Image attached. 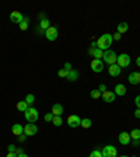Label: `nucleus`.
<instances>
[{"instance_id": "6", "label": "nucleus", "mask_w": 140, "mask_h": 157, "mask_svg": "<svg viewBox=\"0 0 140 157\" xmlns=\"http://www.w3.org/2000/svg\"><path fill=\"white\" fill-rule=\"evenodd\" d=\"M45 37H46L48 41H56L57 35H59V31H57L56 27H49L46 31H45V34H43Z\"/></svg>"}, {"instance_id": "37", "label": "nucleus", "mask_w": 140, "mask_h": 157, "mask_svg": "<svg viewBox=\"0 0 140 157\" xmlns=\"http://www.w3.org/2000/svg\"><path fill=\"white\" fill-rule=\"evenodd\" d=\"M134 118H140V110L139 108H136V111H134Z\"/></svg>"}, {"instance_id": "19", "label": "nucleus", "mask_w": 140, "mask_h": 157, "mask_svg": "<svg viewBox=\"0 0 140 157\" xmlns=\"http://www.w3.org/2000/svg\"><path fill=\"white\" fill-rule=\"evenodd\" d=\"M69 81H76L77 79H79V72L77 70H72L67 73V77H66Z\"/></svg>"}, {"instance_id": "1", "label": "nucleus", "mask_w": 140, "mask_h": 157, "mask_svg": "<svg viewBox=\"0 0 140 157\" xmlns=\"http://www.w3.org/2000/svg\"><path fill=\"white\" fill-rule=\"evenodd\" d=\"M112 35L111 34H104V35H101L100 38H98L97 41V48L101 50H108L109 49V47L112 45Z\"/></svg>"}, {"instance_id": "3", "label": "nucleus", "mask_w": 140, "mask_h": 157, "mask_svg": "<svg viewBox=\"0 0 140 157\" xmlns=\"http://www.w3.org/2000/svg\"><path fill=\"white\" fill-rule=\"evenodd\" d=\"M104 62H105V63H108L111 66V65H115L116 63V59H118V55L115 54V50H105V52H104Z\"/></svg>"}, {"instance_id": "47", "label": "nucleus", "mask_w": 140, "mask_h": 157, "mask_svg": "<svg viewBox=\"0 0 140 157\" xmlns=\"http://www.w3.org/2000/svg\"><path fill=\"white\" fill-rule=\"evenodd\" d=\"M139 87H140V84H139Z\"/></svg>"}, {"instance_id": "34", "label": "nucleus", "mask_w": 140, "mask_h": 157, "mask_svg": "<svg viewBox=\"0 0 140 157\" xmlns=\"http://www.w3.org/2000/svg\"><path fill=\"white\" fill-rule=\"evenodd\" d=\"M120 37H122V35H120L119 32H116V34H115V35H112V38H113V39H115V41H119V39H120Z\"/></svg>"}, {"instance_id": "23", "label": "nucleus", "mask_w": 140, "mask_h": 157, "mask_svg": "<svg viewBox=\"0 0 140 157\" xmlns=\"http://www.w3.org/2000/svg\"><path fill=\"white\" fill-rule=\"evenodd\" d=\"M93 56H94V59H102L104 58V50H101V49H98V48H95L94 49V54H93Z\"/></svg>"}, {"instance_id": "2", "label": "nucleus", "mask_w": 140, "mask_h": 157, "mask_svg": "<svg viewBox=\"0 0 140 157\" xmlns=\"http://www.w3.org/2000/svg\"><path fill=\"white\" fill-rule=\"evenodd\" d=\"M24 115H25V119L28 121V124H34V122H37V121H38L39 112L37 111V108L30 107L27 111H25V112H24Z\"/></svg>"}, {"instance_id": "9", "label": "nucleus", "mask_w": 140, "mask_h": 157, "mask_svg": "<svg viewBox=\"0 0 140 157\" xmlns=\"http://www.w3.org/2000/svg\"><path fill=\"white\" fill-rule=\"evenodd\" d=\"M67 125H69L70 128H77L81 125V119L79 115H70L69 118H67Z\"/></svg>"}, {"instance_id": "42", "label": "nucleus", "mask_w": 140, "mask_h": 157, "mask_svg": "<svg viewBox=\"0 0 140 157\" xmlns=\"http://www.w3.org/2000/svg\"><path fill=\"white\" fill-rule=\"evenodd\" d=\"M136 65H137V66L140 67V56H139V58H137V59H136Z\"/></svg>"}, {"instance_id": "18", "label": "nucleus", "mask_w": 140, "mask_h": 157, "mask_svg": "<svg viewBox=\"0 0 140 157\" xmlns=\"http://www.w3.org/2000/svg\"><path fill=\"white\" fill-rule=\"evenodd\" d=\"M16 108L18 111H21V112H25V111H27L30 107H28V104L25 103V100H24V101H18V103H17V105H16Z\"/></svg>"}, {"instance_id": "21", "label": "nucleus", "mask_w": 140, "mask_h": 157, "mask_svg": "<svg viewBox=\"0 0 140 157\" xmlns=\"http://www.w3.org/2000/svg\"><path fill=\"white\" fill-rule=\"evenodd\" d=\"M129 135L132 140H140V129H133Z\"/></svg>"}, {"instance_id": "11", "label": "nucleus", "mask_w": 140, "mask_h": 157, "mask_svg": "<svg viewBox=\"0 0 140 157\" xmlns=\"http://www.w3.org/2000/svg\"><path fill=\"white\" fill-rule=\"evenodd\" d=\"M118 139H119V143L123 144V146H127V144L130 143V135L127 133V132H120L119 136H118Z\"/></svg>"}, {"instance_id": "10", "label": "nucleus", "mask_w": 140, "mask_h": 157, "mask_svg": "<svg viewBox=\"0 0 140 157\" xmlns=\"http://www.w3.org/2000/svg\"><path fill=\"white\" fill-rule=\"evenodd\" d=\"M23 20H24V17H23V14H21L20 11H11V14H10V21L11 23L18 24V25H20Z\"/></svg>"}, {"instance_id": "24", "label": "nucleus", "mask_w": 140, "mask_h": 157, "mask_svg": "<svg viewBox=\"0 0 140 157\" xmlns=\"http://www.w3.org/2000/svg\"><path fill=\"white\" fill-rule=\"evenodd\" d=\"M101 94H102V93H101L100 90H93V91L90 93V97L94 98V100H98V98L101 97Z\"/></svg>"}, {"instance_id": "40", "label": "nucleus", "mask_w": 140, "mask_h": 157, "mask_svg": "<svg viewBox=\"0 0 140 157\" xmlns=\"http://www.w3.org/2000/svg\"><path fill=\"white\" fill-rule=\"evenodd\" d=\"M6 157H17V154L16 153H7Z\"/></svg>"}, {"instance_id": "25", "label": "nucleus", "mask_w": 140, "mask_h": 157, "mask_svg": "<svg viewBox=\"0 0 140 157\" xmlns=\"http://www.w3.org/2000/svg\"><path fill=\"white\" fill-rule=\"evenodd\" d=\"M34 101H35V97H34V94H28L27 97H25V103L28 104V107H31V105H32Z\"/></svg>"}, {"instance_id": "8", "label": "nucleus", "mask_w": 140, "mask_h": 157, "mask_svg": "<svg viewBox=\"0 0 140 157\" xmlns=\"http://www.w3.org/2000/svg\"><path fill=\"white\" fill-rule=\"evenodd\" d=\"M38 132V126L35 124H27L25 128H24V135L25 136H34V135H37Z\"/></svg>"}, {"instance_id": "26", "label": "nucleus", "mask_w": 140, "mask_h": 157, "mask_svg": "<svg viewBox=\"0 0 140 157\" xmlns=\"http://www.w3.org/2000/svg\"><path fill=\"white\" fill-rule=\"evenodd\" d=\"M52 124H53L55 126H60V125L63 124V121H62V118H60V117H53V121H52Z\"/></svg>"}, {"instance_id": "17", "label": "nucleus", "mask_w": 140, "mask_h": 157, "mask_svg": "<svg viewBox=\"0 0 140 157\" xmlns=\"http://www.w3.org/2000/svg\"><path fill=\"white\" fill-rule=\"evenodd\" d=\"M113 93H115V95H120V97H122V95H125V94H126V87H125L123 84H116V86H115V91H113Z\"/></svg>"}, {"instance_id": "14", "label": "nucleus", "mask_w": 140, "mask_h": 157, "mask_svg": "<svg viewBox=\"0 0 140 157\" xmlns=\"http://www.w3.org/2000/svg\"><path fill=\"white\" fill-rule=\"evenodd\" d=\"M120 70H122V69H120V67L118 66L116 63H115V65H111V66L108 67V72H109V74H111L112 77H118V76H119V74H120Z\"/></svg>"}, {"instance_id": "38", "label": "nucleus", "mask_w": 140, "mask_h": 157, "mask_svg": "<svg viewBox=\"0 0 140 157\" xmlns=\"http://www.w3.org/2000/svg\"><path fill=\"white\" fill-rule=\"evenodd\" d=\"M21 153H24L23 149H16V154H17V156H20Z\"/></svg>"}, {"instance_id": "13", "label": "nucleus", "mask_w": 140, "mask_h": 157, "mask_svg": "<svg viewBox=\"0 0 140 157\" xmlns=\"http://www.w3.org/2000/svg\"><path fill=\"white\" fill-rule=\"evenodd\" d=\"M127 80H129L130 84H140V72H133V73H130L129 77H127Z\"/></svg>"}, {"instance_id": "29", "label": "nucleus", "mask_w": 140, "mask_h": 157, "mask_svg": "<svg viewBox=\"0 0 140 157\" xmlns=\"http://www.w3.org/2000/svg\"><path fill=\"white\" fill-rule=\"evenodd\" d=\"M90 157H102V153H101V150H93L90 153Z\"/></svg>"}, {"instance_id": "12", "label": "nucleus", "mask_w": 140, "mask_h": 157, "mask_svg": "<svg viewBox=\"0 0 140 157\" xmlns=\"http://www.w3.org/2000/svg\"><path fill=\"white\" fill-rule=\"evenodd\" d=\"M101 97H102V100L105 101V103H113V101H115V93L107 90L101 94Z\"/></svg>"}, {"instance_id": "22", "label": "nucleus", "mask_w": 140, "mask_h": 157, "mask_svg": "<svg viewBox=\"0 0 140 157\" xmlns=\"http://www.w3.org/2000/svg\"><path fill=\"white\" fill-rule=\"evenodd\" d=\"M91 125H93V121L88 119V118H84V119H81V128H84V129H88V128H91Z\"/></svg>"}, {"instance_id": "20", "label": "nucleus", "mask_w": 140, "mask_h": 157, "mask_svg": "<svg viewBox=\"0 0 140 157\" xmlns=\"http://www.w3.org/2000/svg\"><path fill=\"white\" fill-rule=\"evenodd\" d=\"M129 30V25H127V23H120L118 24V32L122 35V34H125L126 31Z\"/></svg>"}, {"instance_id": "28", "label": "nucleus", "mask_w": 140, "mask_h": 157, "mask_svg": "<svg viewBox=\"0 0 140 157\" xmlns=\"http://www.w3.org/2000/svg\"><path fill=\"white\" fill-rule=\"evenodd\" d=\"M43 119L46 121V122H52V121H53V114H52V112H48V114H45Z\"/></svg>"}, {"instance_id": "30", "label": "nucleus", "mask_w": 140, "mask_h": 157, "mask_svg": "<svg viewBox=\"0 0 140 157\" xmlns=\"http://www.w3.org/2000/svg\"><path fill=\"white\" fill-rule=\"evenodd\" d=\"M67 73H69V72H66L64 69H60V70L57 72V76H59V77H64V79H66V77H67Z\"/></svg>"}, {"instance_id": "16", "label": "nucleus", "mask_w": 140, "mask_h": 157, "mask_svg": "<svg viewBox=\"0 0 140 157\" xmlns=\"http://www.w3.org/2000/svg\"><path fill=\"white\" fill-rule=\"evenodd\" d=\"M11 132H13V135H16V136H20V135L24 133V126L20 124H14L13 128H11Z\"/></svg>"}, {"instance_id": "45", "label": "nucleus", "mask_w": 140, "mask_h": 157, "mask_svg": "<svg viewBox=\"0 0 140 157\" xmlns=\"http://www.w3.org/2000/svg\"><path fill=\"white\" fill-rule=\"evenodd\" d=\"M139 146H140V140H139Z\"/></svg>"}, {"instance_id": "36", "label": "nucleus", "mask_w": 140, "mask_h": 157, "mask_svg": "<svg viewBox=\"0 0 140 157\" xmlns=\"http://www.w3.org/2000/svg\"><path fill=\"white\" fill-rule=\"evenodd\" d=\"M98 90H100L101 93H104V91H107V87H105V84H101V86L98 87Z\"/></svg>"}, {"instance_id": "35", "label": "nucleus", "mask_w": 140, "mask_h": 157, "mask_svg": "<svg viewBox=\"0 0 140 157\" xmlns=\"http://www.w3.org/2000/svg\"><path fill=\"white\" fill-rule=\"evenodd\" d=\"M25 137H27V136H25V135H20V136H18V142H21V143H23V142H25Z\"/></svg>"}, {"instance_id": "44", "label": "nucleus", "mask_w": 140, "mask_h": 157, "mask_svg": "<svg viewBox=\"0 0 140 157\" xmlns=\"http://www.w3.org/2000/svg\"><path fill=\"white\" fill-rule=\"evenodd\" d=\"M120 157H127V156H120Z\"/></svg>"}, {"instance_id": "31", "label": "nucleus", "mask_w": 140, "mask_h": 157, "mask_svg": "<svg viewBox=\"0 0 140 157\" xmlns=\"http://www.w3.org/2000/svg\"><path fill=\"white\" fill-rule=\"evenodd\" d=\"M63 69H64V70H66V72H72V70H73V69H72V65H70L69 62H67V63H64Z\"/></svg>"}, {"instance_id": "27", "label": "nucleus", "mask_w": 140, "mask_h": 157, "mask_svg": "<svg viewBox=\"0 0 140 157\" xmlns=\"http://www.w3.org/2000/svg\"><path fill=\"white\" fill-rule=\"evenodd\" d=\"M28 21H30V20H28V18H24V20L21 21V24H20V28H21V30H23V31H25V30H27V28H28Z\"/></svg>"}, {"instance_id": "4", "label": "nucleus", "mask_w": 140, "mask_h": 157, "mask_svg": "<svg viewBox=\"0 0 140 157\" xmlns=\"http://www.w3.org/2000/svg\"><path fill=\"white\" fill-rule=\"evenodd\" d=\"M116 65L122 69V67H127L130 65V56L127 54H122V55H118V59H116Z\"/></svg>"}, {"instance_id": "39", "label": "nucleus", "mask_w": 140, "mask_h": 157, "mask_svg": "<svg viewBox=\"0 0 140 157\" xmlns=\"http://www.w3.org/2000/svg\"><path fill=\"white\" fill-rule=\"evenodd\" d=\"M39 18H41V21H42V20H46V16H45L43 13H41L39 14Z\"/></svg>"}, {"instance_id": "33", "label": "nucleus", "mask_w": 140, "mask_h": 157, "mask_svg": "<svg viewBox=\"0 0 140 157\" xmlns=\"http://www.w3.org/2000/svg\"><path fill=\"white\" fill-rule=\"evenodd\" d=\"M134 104H136V107L140 110V95H137V97L134 98Z\"/></svg>"}, {"instance_id": "46", "label": "nucleus", "mask_w": 140, "mask_h": 157, "mask_svg": "<svg viewBox=\"0 0 140 157\" xmlns=\"http://www.w3.org/2000/svg\"><path fill=\"white\" fill-rule=\"evenodd\" d=\"M132 157H136V156H132Z\"/></svg>"}, {"instance_id": "41", "label": "nucleus", "mask_w": 140, "mask_h": 157, "mask_svg": "<svg viewBox=\"0 0 140 157\" xmlns=\"http://www.w3.org/2000/svg\"><path fill=\"white\" fill-rule=\"evenodd\" d=\"M130 142H132L133 146H139V140H130Z\"/></svg>"}, {"instance_id": "15", "label": "nucleus", "mask_w": 140, "mask_h": 157, "mask_svg": "<svg viewBox=\"0 0 140 157\" xmlns=\"http://www.w3.org/2000/svg\"><path fill=\"white\" fill-rule=\"evenodd\" d=\"M53 117H60V115L63 114V107L60 105V104H53L52 105V111H50Z\"/></svg>"}, {"instance_id": "32", "label": "nucleus", "mask_w": 140, "mask_h": 157, "mask_svg": "<svg viewBox=\"0 0 140 157\" xmlns=\"http://www.w3.org/2000/svg\"><path fill=\"white\" fill-rule=\"evenodd\" d=\"M7 149H9V153H16L17 147L14 146V144H9V147H7Z\"/></svg>"}, {"instance_id": "7", "label": "nucleus", "mask_w": 140, "mask_h": 157, "mask_svg": "<svg viewBox=\"0 0 140 157\" xmlns=\"http://www.w3.org/2000/svg\"><path fill=\"white\" fill-rule=\"evenodd\" d=\"M90 66L93 69V72H95V73H100V72L104 70V62L100 59H93Z\"/></svg>"}, {"instance_id": "5", "label": "nucleus", "mask_w": 140, "mask_h": 157, "mask_svg": "<svg viewBox=\"0 0 140 157\" xmlns=\"http://www.w3.org/2000/svg\"><path fill=\"white\" fill-rule=\"evenodd\" d=\"M101 153H102V157H116L118 156V150L113 146H111V144L104 146V149H102Z\"/></svg>"}, {"instance_id": "43", "label": "nucleus", "mask_w": 140, "mask_h": 157, "mask_svg": "<svg viewBox=\"0 0 140 157\" xmlns=\"http://www.w3.org/2000/svg\"><path fill=\"white\" fill-rule=\"evenodd\" d=\"M17 157H28V156H27V154H25V153H21L20 156H17Z\"/></svg>"}]
</instances>
